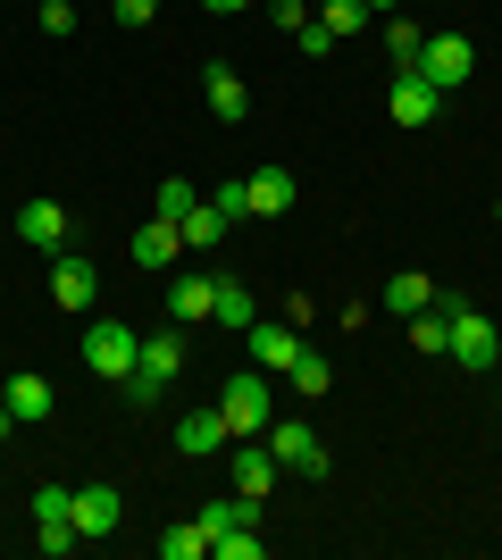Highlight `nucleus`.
I'll use <instances>...</instances> for the list:
<instances>
[{"label":"nucleus","instance_id":"nucleus-29","mask_svg":"<svg viewBox=\"0 0 502 560\" xmlns=\"http://www.w3.org/2000/svg\"><path fill=\"white\" fill-rule=\"evenodd\" d=\"M192 201H201V192H192L185 176H167V185L151 192V218H167V226H185V210H192Z\"/></svg>","mask_w":502,"mask_h":560},{"label":"nucleus","instance_id":"nucleus-24","mask_svg":"<svg viewBox=\"0 0 502 560\" xmlns=\"http://www.w3.org/2000/svg\"><path fill=\"white\" fill-rule=\"evenodd\" d=\"M402 327H410V343H419V351H444V343H453V310L428 302L419 318H402Z\"/></svg>","mask_w":502,"mask_h":560},{"label":"nucleus","instance_id":"nucleus-23","mask_svg":"<svg viewBox=\"0 0 502 560\" xmlns=\"http://www.w3.org/2000/svg\"><path fill=\"white\" fill-rule=\"evenodd\" d=\"M260 518V502H243V493H218V502H201V527L210 536H226V527H252Z\"/></svg>","mask_w":502,"mask_h":560},{"label":"nucleus","instance_id":"nucleus-27","mask_svg":"<svg viewBox=\"0 0 502 560\" xmlns=\"http://www.w3.org/2000/svg\"><path fill=\"white\" fill-rule=\"evenodd\" d=\"M419 50H428V34H419L410 18H394V25H385V59H394V68H419Z\"/></svg>","mask_w":502,"mask_h":560},{"label":"nucleus","instance_id":"nucleus-34","mask_svg":"<svg viewBox=\"0 0 502 560\" xmlns=\"http://www.w3.org/2000/svg\"><path fill=\"white\" fill-rule=\"evenodd\" d=\"M43 34H75V9H68V0H43Z\"/></svg>","mask_w":502,"mask_h":560},{"label":"nucleus","instance_id":"nucleus-22","mask_svg":"<svg viewBox=\"0 0 502 560\" xmlns=\"http://www.w3.org/2000/svg\"><path fill=\"white\" fill-rule=\"evenodd\" d=\"M428 302H435V284L419 277V268H402V277L385 284V310H394V318H419V310H428Z\"/></svg>","mask_w":502,"mask_h":560},{"label":"nucleus","instance_id":"nucleus-7","mask_svg":"<svg viewBox=\"0 0 502 560\" xmlns=\"http://www.w3.org/2000/svg\"><path fill=\"white\" fill-rule=\"evenodd\" d=\"M34 527H43V552H75V486H34Z\"/></svg>","mask_w":502,"mask_h":560},{"label":"nucleus","instance_id":"nucleus-6","mask_svg":"<svg viewBox=\"0 0 502 560\" xmlns=\"http://www.w3.org/2000/svg\"><path fill=\"white\" fill-rule=\"evenodd\" d=\"M268 452H277V468L327 477V444H318V427H311V419H268Z\"/></svg>","mask_w":502,"mask_h":560},{"label":"nucleus","instance_id":"nucleus-14","mask_svg":"<svg viewBox=\"0 0 502 560\" xmlns=\"http://www.w3.org/2000/svg\"><path fill=\"white\" fill-rule=\"evenodd\" d=\"M235 435H226V419H218V401L210 410H185V427H176V452L185 460H210V452H226Z\"/></svg>","mask_w":502,"mask_h":560},{"label":"nucleus","instance_id":"nucleus-19","mask_svg":"<svg viewBox=\"0 0 502 560\" xmlns=\"http://www.w3.org/2000/svg\"><path fill=\"white\" fill-rule=\"evenodd\" d=\"M176 252H185V234L167 226V218H143V226H135V259H143V268H176Z\"/></svg>","mask_w":502,"mask_h":560},{"label":"nucleus","instance_id":"nucleus-2","mask_svg":"<svg viewBox=\"0 0 502 560\" xmlns=\"http://www.w3.org/2000/svg\"><path fill=\"white\" fill-rule=\"evenodd\" d=\"M435 302L453 310V343H444V351H453L460 369H494V360H502V335H494V318H486V310L469 302V293H435Z\"/></svg>","mask_w":502,"mask_h":560},{"label":"nucleus","instance_id":"nucleus-17","mask_svg":"<svg viewBox=\"0 0 502 560\" xmlns=\"http://www.w3.org/2000/svg\"><path fill=\"white\" fill-rule=\"evenodd\" d=\"M243 192H252V218H285L293 210V176H285V167H252Z\"/></svg>","mask_w":502,"mask_h":560},{"label":"nucleus","instance_id":"nucleus-32","mask_svg":"<svg viewBox=\"0 0 502 560\" xmlns=\"http://www.w3.org/2000/svg\"><path fill=\"white\" fill-rule=\"evenodd\" d=\"M268 18L285 25V34H302V25H311V0H268Z\"/></svg>","mask_w":502,"mask_h":560},{"label":"nucleus","instance_id":"nucleus-18","mask_svg":"<svg viewBox=\"0 0 502 560\" xmlns=\"http://www.w3.org/2000/svg\"><path fill=\"white\" fill-rule=\"evenodd\" d=\"M226 226H235V218L218 210V201H192L176 234H185V252H218V243H226Z\"/></svg>","mask_w":502,"mask_h":560},{"label":"nucleus","instance_id":"nucleus-35","mask_svg":"<svg viewBox=\"0 0 502 560\" xmlns=\"http://www.w3.org/2000/svg\"><path fill=\"white\" fill-rule=\"evenodd\" d=\"M293 43L311 50V59H327V50H335V34H327V25H318V18H311V25H302V34H293Z\"/></svg>","mask_w":502,"mask_h":560},{"label":"nucleus","instance_id":"nucleus-11","mask_svg":"<svg viewBox=\"0 0 502 560\" xmlns=\"http://www.w3.org/2000/svg\"><path fill=\"white\" fill-rule=\"evenodd\" d=\"M252 369H268V376H285L293 369V351H302V335H293V318H252Z\"/></svg>","mask_w":502,"mask_h":560},{"label":"nucleus","instance_id":"nucleus-33","mask_svg":"<svg viewBox=\"0 0 502 560\" xmlns=\"http://www.w3.org/2000/svg\"><path fill=\"white\" fill-rule=\"evenodd\" d=\"M109 9H118V25H151L160 18V0H109Z\"/></svg>","mask_w":502,"mask_h":560},{"label":"nucleus","instance_id":"nucleus-10","mask_svg":"<svg viewBox=\"0 0 502 560\" xmlns=\"http://www.w3.org/2000/svg\"><path fill=\"white\" fill-rule=\"evenodd\" d=\"M235 493L243 502H268V486H277V452H268V435H235Z\"/></svg>","mask_w":502,"mask_h":560},{"label":"nucleus","instance_id":"nucleus-1","mask_svg":"<svg viewBox=\"0 0 502 560\" xmlns=\"http://www.w3.org/2000/svg\"><path fill=\"white\" fill-rule=\"evenodd\" d=\"M218 419H226V435H268V419H277V385H268V369L226 376V394H218Z\"/></svg>","mask_w":502,"mask_h":560},{"label":"nucleus","instance_id":"nucleus-26","mask_svg":"<svg viewBox=\"0 0 502 560\" xmlns=\"http://www.w3.org/2000/svg\"><path fill=\"white\" fill-rule=\"evenodd\" d=\"M201 552H210V527H201V518H185V527L160 536V560H201Z\"/></svg>","mask_w":502,"mask_h":560},{"label":"nucleus","instance_id":"nucleus-25","mask_svg":"<svg viewBox=\"0 0 502 560\" xmlns=\"http://www.w3.org/2000/svg\"><path fill=\"white\" fill-rule=\"evenodd\" d=\"M285 376H293V394H311V401H318V394H327V385H335V369H327V360H318L311 343L293 351V369H285Z\"/></svg>","mask_w":502,"mask_h":560},{"label":"nucleus","instance_id":"nucleus-37","mask_svg":"<svg viewBox=\"0 0 502 560\" xmlns=\"http://www.w3.org/2000/svg\"><path fill=\"white\" fill-rule=\"evenodd\" d=\"M360 9H369V18H385V9H402V0H360Z\"/></svg>","mask_w":502,"mask_h":560},{"label":"nucleus","instance_id":"nucleus-12","mask_svg":"<svg viewBox=\"0 0 502 560\" xmlns=\"http://www.w3.org/2000/svg\"><path fill=\"white\" fill-rule=\"evenodd\" d=\"M201 101H210L218 126H243V117H252V84H243L226 59H218V68H201Z\"/></svg>","mask_w":502,"mask_h":560},{"label":"nucleus","instance_id":"nucleus-13","mask_svg":"<svg viewBox=\"0 0 502 560\" xmlns=\"http://www.w3.org/2000/svg\"><path fill=\"white\" fill-rule=\"evenodd\" d=\"M50 401H59V394H50V376H34V369H17V376H9V385H0V410H9V419H17V427L50 419Z\"/></svg>","mask_w":502,"mask_h":560},{"label":"nucleus","instance_id":"nucleus-9","mask_svg":"<svg viewBox=\"0 0 502 560\" xmlns=\"http://www.w3.org/2000/svg\"><path fill=\"white\" fill-rule=\"evenodd\" d=\"M93 293H101V268L84 252H50V302L59 310H93Z\"/></svg>","mask_w":502,"mask_h":560},{"label":"nucleus","instance_id":"nucleus-4","mask_svg":"<svg viewBox=\"0 0 502 560\" xmlns=\"http://www.w3.org/2000/svg\"><path fill=\"white\" fill-rule=\"evenodd\" d=\"M135 360H143V335H135V327H118V318H93V327H84V369H93V376L126 385Z\"/></svg>","mask_w":502,"mask_h":560},{"label":"nucleus","instance_id":"nucleus-30","mask_svg":"<svg viewBox=\"0 0 502 560\" xmlns=\"http://www.w3.org/2000/svg\"><path fill=\"white\" fill-rule=\"evenodd\" d=\"M210 552L218 560H260L268 544H260V518H252V527H226V536H210Z\"/></svg>","mask_w":502,"mask_h":560},{"label":"nucleus","instance_id":"nucleus-20","mask_svg":"<svg viewBox=\"0 0 502 560\" xmlns=\"http://www.w3.org/2000/svg\"><path fill=\"white\" fill-rule=\"evenodd\" d=\"M167 318H176V327H201V318H210V277H176L167 284Z\"/></svg>","mask_w":502,"mask_h":560},{"label":"nucleus","instance_id":"nucleus-5","mask_svg":"<svg viewBox=\"0 0 502 560\" xmlns=\"http://www.w3.org/2000/svg\"><path fill=\"white\" fill-rule=\"evenodd\" d=\"M469 68H478V43H469V34H428L419 75H428L435 93H460V84H469Z\"/></svg>","mask_w":502,"mask_h":560},{"label":"nucleus","instance_id":"nucleus-3","mask_svg":"<svg viewBox=\"0 0 502 560\" xmlns=\"http://www.w3.org/2000/svg\"><path fill=\"white\" fill-rule=\"evenodd\" d=\"M176 369H185V335H143V360H135V376H126V401L151 410V401L176 385Z\"/></svg>","mask_w":502,"mask_h":560},{"label":"nucleus","instance_id":"nucleus-8","mask_svg":"<svg viewBox=\"0 0 502 560\" xmlns=\"http://www.w3.org/2000/svg\"><path fill=\"white\" fill-rule=\"evenodd\" d=\"M435 109H444V93H435L419 68H394V84H385V117L394 126H435Z\"/></svg>","mask_w":502,"mask_h":560},{"label":"nucleus","instance_id":"nucleus-31","mask_svg":"<svg viewBox=\"0 0 502 560\" xmlns=\"http://www.w3.org/2000/svg\"><path fill=\"white\" fill-rule=\"evenodd\" d=\"M210 201H218V210H226V218H235V226H243V218H252V192H243V176H235V185H218Z\"/></svg>","mask_w":502,"mask_h":560},{"label":"nucleus","instance_id":"nucleus-16","mask_svg":"<svg viewBox=\"0 0 502 560\" xmlns=\"http://www.w3.org/2000/svg\"><path fill=\"white\" fill-rule=\"evenodd\" d=\"M75 536H118V486H75Z\"/></svg>","mask_w":502,"mask_h":560},{"label":"nucleus","instance_id":"nucleus-28","mask_svg":"<svg viewBox=\"0 0 502 560\" xmlns=\"http://www.w3.org/2000/svg\"><path fill=\"white\" fill-rule=\"evenodd\" d=\"M318 25H327L335 43H352L360 25H369V9H360V0H318Z\"/></svg>","mask_w":502,"mask_h":560},{"label":"nucleus","instance_id":"nucleus-21","mask_svg":"<svg viewBox=\"0 0 502 560\" xmlns=\"http://www.w3.org/2000/svg\"><path fill=\"white\" fill-rule=\"evenodd\" d=\"M210 318H218V327H252V293H243V284L235 277H210Z\"/></svg>","mask_w":502,"mask_h":560},{"label":"nucleus","instance_id":"nucleus-36","mask_svg":"<svg viewBox=\"0 0 502 560\" xmlns=\"http://www.w3.org/2000/svg\"><path fill=\"white\" fill-rule=\"evenodd\" d=\"M201 9H218V18H235V9H252V0H201Z\"/></svg>","mask_w":502,"mask_h":560},{"label":"nucleus","instance_id":"nucleus-15","mask_svg":"<svg viewBox=\"0 0 502 560\" xmlns=\"http://www.w3.org/2000/svg\"><path fill=\"white\" fill-rule=\"evenodd\" d=\"M17 234L34 243V252H68V210H59V201H25V210H17Z\"/></svg>","mask_w":502,"mask_h":560}]
</instances>
